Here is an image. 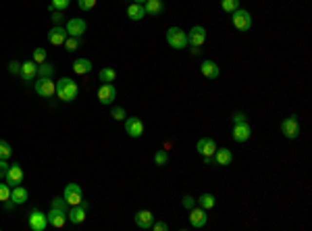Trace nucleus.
I'll use <instances>...</instances> for the list:
<instances>
[{"instance_id":"37998d69","label":"nucleus","mask_w":312,"mask_h":231,"mask_svg":"<svg viewBox=\"0 0 312 231\" xmlns=\"http://www.w3.org/2000/svg\"><path fill=\"white\" fill-rule=\"evenodd\" d=\"M50 206H58V209H65V211H67L69 204H67L65 198H52V204H50Z\"/></svg>"},{"instance_id":"bb28decb","label":"nucleus","mask_w":312,"mask_h":231,"mask_svg":"<svg viewBox=\"0 0 312 231\" xmlns=\"http://www.w3.org/2000/svg\"><path fill=\"white\" fill-rule=\"evenodd\" d=\"M98 79L102 81V83H113L117 79V71L111 67H104V69H100V73H98Z\"/></svg>"},{"instance_id":"f03ea898","label":"nucleus","mask_w":312,"mask_h":231,"mask_svg":"<svg viewBox=\"0 0 312 231\" xmlns=\"http://www.w3.org/2000/svg\"><path fill=\"white\" fill-rule=\"evenodd\" d=\"M34 90L38 96L52 98L57 94V83L52 81V77H38V79H34Z\"/></svg>"},{"instance_id":"0eeeda50","label":"nucleus","mask_w":312,"mask_h":231,"mask_svg":"<svg viewBox=\"0 0 312 231\" xmlns=\"http://www.w3.org/2000/svg\"><path fill=\"white\" fill-rule=\"evenodd\" d=\"M62 198L67 200V204H69V206H75V204H81V200H83V192H81V188L77 186V183H67V188H65V194H62Z\"/></svg>"},{"instance_id":"a18cd8bd","label":"nucleus","mask_w":312,"mask_h":231,"mask_svg":"<svg viewBox=\"0 0 312 231\" xmlns=\"http://www.w3.org/2000/svg\"><path fill=\"white\" fill-rule=\"evenodd\" d=\"M6 171H9V165H6V158H0V179H4Z\"/></svg>"},{"instance_id":"473e14b6","label":"nucleus","mask_w":312,"mask_h":231,"mask_svg":"<svg viewBox=\"0 0 312 231\" xmlns=\"http://www.w3.org/2000/svg\"><path fill=\"white\" fill-rule=\"evenodd\" d=\"M154 163L158 165V167H165L167 163H169V152H167V148L165 150H158L154 154Z\"/></svg>"},{"instance_id":"c9c22d12","label":"nucleus","mask_w":312,"mask_h":231,"mask_svg":"<svg viewBox=\"0 0 312 231\" xmlns=\"http://www.w3.org/2000/svg\"><path fill=\"white\" fill-rule=\"evenodd\" d=\"M6 200H11V186L9 183H0V202H6Z\"/></svg>"},{"instance_id":"393cba45","label":"nucleus","mask_w":312,"mask_h":231,"mask_svg":"<svg viewBox=\"0 0 312 231\" xmlns=\"http://www.w3.org/2000/svg\"><path fill=\"white\" fill-rule=\"evenodd\" d=\"M73 71L77 75H88L92 71V60L90 58H77L73 63Z\"/></svg>"},{"instance_id":"f3484780","label":"nucleus","mask_w":312,"mask_h":231,"mask_svg":"<svg viewBox=\"0 0 312 231\" xmlns=\"http://www.w3.org/2000/svg\"><path fill=\"white\" fill-rule=\"evenodd\" d=\"M19 77L23 81H34L38 77V65L34 60H25V63H21V73Z\"/></svg>"},{"instance_id":"20e7f679","label":"nucleus","mask_w":312,"mask_h":231,"mask_svg":"<svg viewBox=\"0 0 312 231\" xmlns=\"http://www.w3.org/2000/svg\"><path fill=\"white\" fill-rule=\"evenodd\" d=\"M167 44L175 50H183L187 46V34L181 27H169L167 29Z\"/></svg>"},{"instance_id":"f257e3e1","label":"nucleus","mask_w":312,"mask_h":231,"mask_svg":"<svg viewBox=\"0 0 312 231\" xmlns=\"http://www.w3.org/2000/svg\"><path fill=\"white\" fill-rule=\"evenodd\" d=\"M77 83L73 79H69V77H62V79L57 81V96L62 100V102H71L75 100L77 96Z\"/></svg>"},{"instance_id":"ea45409f","label":"nucleus","mask_w":312,"mask_h":231,"mask_svg":"<svg viewBox=\"0 0 312 231\" xmlns=\"http://www.w3.org/2000/svg\"><path fill=\"white\" fill-rule=\"evenodd\" d=\"M233 125L235 123H248V117H246V113H241V111H237V113H233Z\"/></svg>"},{"instance_id":"79ce46f5","label":"nucleus","mask_w":312,"mask_h":231,"mask_svg":"<svg viewBox=\"0 0 312 231\" xmlns=\"http://www.w3.org/2000/svg\"><path fill=\"white\" fill-rule=\"evenodd\" d=\"M150 229H154V231H167V229H169V225H167L165 221H154Z\"/></svg>"},{"instance_id":"ddd939ff","label":"nucleus","mask_w":312,"mask_h":231,"mask_svg":"<svg viewBox=\"0 0 312 231\" xmlns=\"http://www.w3.org/2000/svg\"><path fill=\"white\" fill-rule=\"evenodd\" d=\"M98 100L100 104H113L117 100V88L115 83H104V86H100L98 90Z\"/></svg>"},{"instance_id":"4468645a","label":"nucleus","mask_w":312,"mask_h":231,"mask_svg":"<svg viewBox=\"0 0 312 231\" xmlns=\"http://www.w3.org/2000/svg\"><path fill=\"white\" fill-rule=\"evenodd\" d=\"M4 181L9 183L11 188L19 186V183L23 181V169H21V165H19V163L9 165V171H6V175H4Z\"/></svg>"},{"instance_id":"a878e982","label":"nucleus","mask_w":312,"mask_h":231,"mask_svg":"<svg viewBox=\"0 0 312 231\" xmlns=\"http://www.w3.org/2000/svg\"><path fill=\"white\" fill-rule=\"evenodd\" d=\"M144 11H146V15H160L165 11V6H162V0H146Z\"/></svg>"},{"instance_id":"1a4fd4ad","label":"nucleus","mask_w":312,"mask_h":231,"mask_svg":"<svg viewBox=\"0 0 312 231\" xmlns=\"http://www.w3.org/2000/svg\"><path fill=\"white\" fill-rule=\"evenodd\" d=\"M27 223H29V227L34 229V231H46V227H48V217H46L42 211L34 209V211L29 212Z\"/></svg>"},{"instance_id":"aec40b11","label":"nucleus","mask_w":312,"mask_h":231,"mask_svg":"<svg viewBox=\"0 0 312 231\" xmlns=\"http://www.w3.org/2000/svg\"><path fill=\"white\" fill-rule=\"evenodd\" d=\"M134 221H136V225L137 227H142V229H150L152 227V223H154V214L150 211H137L134 214Z\"/></svg>"},{"instance_id":"7c9ffc66","label":"nucleus","mask_w":312,"mask_h":231,"mask_svg":"<svg viewBox=\"0 0 312 231\" xmlns=\"http://www.w3.org/2000/svg\"><path fill=\"white\" fill-rule=\"evenodd\" d=\"M71 4V0H50V4H48V11H65L67 6Z\"/></svg>"},{"instance_id":"6ab92c4d","label":"nucleus","mask_w":312,"mask_h":231,"mask_svg":"<svg viewBox=\"0 0 312 231\" xmlns=\"http://www.w3.org/2000/svg\"><path fill=\"white\" fill-rule=\"evenodd\" d=\"M196 148H198V152L202 154V156H213L214 150H216V144H214L213 137H200Z\"/></svg>"},{"instance_id":"7ed1b4c3","label":"nucleus","mask_w":312,"mask_h":231,"mask_svg":"<svg viewBox=\"0 0 312 231\" xmlns=\"http://www.w3.org/2000/svg\"><path fill=\"white\" fill-rule=\"evenodd\" d=\"M279 129L287 140H295V137H300V119L295 117V115H290V117H285L281 121Z\"/></svg>"},{"instance_id":"412c9836","label":"nucleus","mask_w":312,"mask_h":231,"mask_svg":"<svg viewBox=\"0 0 312 231\" xmlns=\"http://www.w3.org/2000/svg\"><path fill=\"white\" fill-rule=\"evenodd\" d=\"M213 158H214V163L216 165H221V167H227L233 163V154L229 148H216L214 154H213Z\"/></svg>"},{"instance_id":"9b49d317","label":"nucleus","mask_w":312,"mask_h":231,"mask_svg":"<svg viewBox=\"0 0 312 231\" xmlns=\"http://www.w3.org/2000/svg\"><path fill=\"white\" fill-rule=\"evenodd\" d=\"M67 34L69 36H73V38H81L85 34V29H88V23H85L83 19L79 17H73V19H69L67 21Z\"/></svg>"},{"instance_id":"4be33fe9","label":"nucleus","mask_w":312,"mask_h":231,"mask_svg":"<svg viewBox=\"0 0 312 231\" xmlns=\"http://www.w3.org/2000/svg\"><path fill=\"white\" fill-rule=\"evenodd\" d=\"M27 200H29V192L23 186L11 188V202H15V206H17V204H25Z\"/></svg>"},{"instance_id":"2f4dec72","label":"nucleus","mask_w":312,"mask_h":231,"mask_svg":"<svg viewBox=\"0 0 312 231\" xmlns=\"http://www.w3.org/2000/svg\"><path fill=\"white\" fill-rule=\"evenodd\" d=\"M221 9L231 15L233 11L239 9V0H221Z\"/></svg>"},{"instance_id":"c756f323","label":"nucleus","mask_w":312,"mask_h":231,"mask_svg":"<svg viewBox=\"0 0 312 231\" xmlns=\"http://www.w3.org/2000/svg\"><path fill=\"white\" fill-rule=\"evenodd\" d=\"M62 46H65V48H67V52H75V50L81 46V38H73V36H69Z\"/></svg>"},{"instance_id":"58836bf2","label":"nucleus","mask_w":312,"mask_h":231,"mask_svg":"<svg viewBox=\"0 0 312 231\" xmlns=\"http://www.w3.org/2000/svg\"><path fill=\"white\" fill-rule=\"evenodd\" d=\"M50 19H52L54 25H60L62 19H65V15H62V11H52L50 13Z\"/></svg>"},{"instance_id":"423d86ee","label":"nucleus","mask_w":312,"mask_h":231,"mask_svg":"<svg viewBox=\"0 0 312 231\" xmlns=\"http://www.w3.org/2000/svg\"><path fill=\"white\" fill-rule=\"evenodd\" d=\"M46 217H48V225L50 227H57V229L65 227V223L69 221L67 219V211L65 209H58V206H50V212L46 214Z\"/></svg>"},{"instance_id":"f8f14e48","label":"nucleus","mask_w":312,"mask_h":231,"mask_svg":"<svg viewBox=\"0 0 312 231\" xmlns=\"http://www.w3.org/2000/svg\"><path fill=\"white\" fill-rule=\"evenodd\" d=\"M231 135L237 144H244V142L250 140V135H252V127H250V123H235Z\"/></svg>"},{"instance_id":"c85d7f7f","label":"nucleus","mask_w":312,"mask_h":231,"mask_svg":"<svg viewBox=\"0 0 312 231\" xmlns=\"http://www.w3.org/2000/svg\"><path fill=\"white\" fill-rule=\"evenodd\" d=\"M52 75H54V65L52 63L38 65V77H52Z\"/></svg>"},{"instance_id":"a19ab883","label":"nucleus","mask_w":312,"mask_h":231,"mask_svg":"<svg viewBox=\"0 0 312 231\" xmlns=\"http://www.w3.org/2000/svg\"><path fill=\"white\" fill-rule=\"evenodd\" d=\"M181 204H183V209H194V206H196V200H194L192 196H183V200H181Z\"/></svg>"},{"instance_id":"6e6552de","label":"nucleus","mask_w":312,"mask_h":231,"mask_svg":"<svg viewBox=\"0 0 312 231\" xmlns=\"http://www.w3.org/2000/svg\"><path fill=\"white\" fill-rule=\"evenodd\" d=\"M204 42H206V29L202 25H194L190 32H187V44H190L192 48H200Z\"/></svg>"},{"instance_id":"f704fd0d","label":"nucleus","mask_w":312,"mask_h":231,"mask_svg":"<svg viewBox=\"0 0 312 231\" xmlns=\"http://www.w3.org/2000/svg\"><path fill=\"white\" fill-rule=\"evenodd\" d=\"M111 117H113L115 121H125V119H127V115H125V109H123V106H113Z\"/></svg>"},{"instance_id":"2eb2a0df","label":"nucleus","mask_w":312,"mask_h":231,"mask_svg":"<svg viewBox=\"0 0 312 231\" xmlns=\"http://www.w3.org/2000/svg\"><path fill=\"white\" fill-rule=\"evenodd\" d=\"M190 223H192V227H204L206 223H208V217H206V211L202 209V206H194V209H190Z\"/></svg>"},{"instance_id":"5701e85b","label":"nucleus","mask_w":312,"mask_h":231,"mask_svg":"<svg viewBox=\"0 0 312 231\" xmlns=\"http://www.w3.org/2000/svg\"><path fill=\"white\" fill-rule=\"evenodd\" d=\"M67 219L73 223V225H79V223H83L85 221V209L81 204H75V206H71L69 209V212H67Z\"/></svg>"},{"instance_id":"a211bd4d","label":"nucleus","mask_w":312,"mask_h":231,"mask_svg":"<svg viewBox=\"0 0 312 231\" xmlns=\"http://www.w3.org/2000/svg\"><path fill=\"white\" fill-rule=\"evenodd\" d=\"M200 71L204 77H208V79H216L218 75H221V69H218V65L214 63V60H202V65H200Z\"/></svg>"},{"instance_id":"c03bdc74","label":"nucleus","mask_w":312,"mask_h":231,"mask_svg":"<svg viewBox=\"0 0 312 231\" xmlns=\"http://www.w3.org/2000/svg\"><path fill=\"white\" fill-rule=\"evenodd\" d=\"M9 71L13 75H19L21 73V63H17V60H11V63H9Z\"/></svg>"},{"instance_id":"e433bc0d","label":"nucleus","mask_w":312,"mask_h":231,"mask_svg":"<svg viewBox=\"0 0 312 231\" xmlns=\"http://www.w3.org/2000/svg\"><path fill=\"white\" fill-rule=\"evenodd\" d=\"M31 60H34L36 65L46 63V50H44V48H36V50H34V58H31Z\"/></svg>"},{"instance_id":"9d476101","label":"nucleus","mask_w":312,"mask_h":231,"mask_svg":"<svg viewBox=\"0 0 312 231\" xmlns=\"http://www.w3.org/2000/svg\"><path fill=\"white\" fill-rule=\"evenodd\" d=\"M125 134L129 137H142L144 135V123L139 117H127L125 119Z\"/></svg>"},{"instance_id":"39448f33","label":"nucleus","mask_w":312,"mask_h":231,"mask_svg":"<svg viewBox=\"0 0 312 231\" xmlns=\"http://www.w3.org/2000/svg\"><path fill=\"white\" fill-rule=\"evenodd\" d=\"M231 23L237 32H250L252 29V15L244 9H237L231 13Z\"/></svg>"},{"instance_id":"49530a36","label":"nucleus","mask_w":312,"mask_h":231,"mask_svg":"<svg viewBox=\"0 0 312 231\" xmlns=\"http://www.w3.org/2000/svg\"><path fill=\"white\" fill-rule=\"evenodd\" d=\"M134 2H137V4H144V2H146V0H134Z\"/></svg>"},{"instance_id":"dca6fc26","label":"nucleus","mask_w":312,"mask_h":231,"mask_svg":"<svg viewBox=\"0 0 312 231\" xmlns=\"http://www.w3.org/2000/svg\"><path fill=\"white\" fill-rule=\"evenodd\" d=\"M67 38H69V34H67L65 27H60V25L50 27V32H48V42H50L52 46H62Z\"/></svg>"},{"instance_id":"4c0bfd02","label":"nucleus","mask_w":312,"mask_h":231,"mask_svg":"<svg viewBox=\"0 0 312 231\" xmlns=\"http://www.w3.org/2000/svg\"><path fill=\"white\" fill-rule=\"evenodd\" d=\"M77 6H79L81 11H90L96 6V0H77Z\"/></svg>"},{"instance_id":"cd10ccee","label":"nucleus","mask_w":312,"mask_h":231,"mask_svg":"<svg viewBox=\"0 0 312 231\" xmlns=\"http://www.w3.org/2000/svg\"><path fill=\"white\" fill-rule=\"evenodd\" d=\"M214 204H216V198L213 196V194H202L200 198H198V206H202L204 211H210V209H214Z\"/></svg>"},{"instance_id":"72a5a7b5","label":"nucleus","mask_w":312,"mask_h":231,"mask_svg":"<svg viewBox=\"0 0 312 231\" xmlns=\"http://www.w3.org/2000/svg\"><path fill=\"white\" fill-rule=\"evenodd\" d=\"M11 154H13L11 144L6 142V140H0V158H9Z\"/></svg>"},{"instance_id":"b1692460","label":"nucleus","mask_w":312,"mask_h":231,"mask_svg":"<svg viewBox=\"0 0 312 231\" xmlns=\"http://www.w3.org/2000/svg\"><path fill=\"white\" fill-rule=\"evenodd\" d=\"M127 17L131 21H142L146 17V11H144V4H137V2H131L127 6Z\"/></svg>"}]
</instances>
